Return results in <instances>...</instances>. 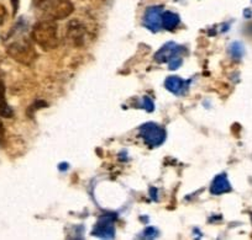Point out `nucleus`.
Masks as SVG:
<instances>
[{"label":"nucleus","mask_w":252,"mask_h":240,"mask_svg":"<svg viewBox=\"0 0 252 240\" xmlns=\"http://www.w3.org/2000/svg\"><path fill=\"white\" fill-rule=\"evenodd\" d=\"M182 48L179 46H177L176 43L169 42L167 45H164L158 52L156 53V60L158 63H166L171 62L174 58L181 57Z\"/></svg>","instance_id":"nucleus-6"},{"label":"nucleus","mask_w":252,"mask_h":240,"mask_svg":"<svg viewBox=\"0 0 252 240\" xmlns=\"http://www.w3.org/2000/svg\"><path fill=\"white\" fill-rule=\"evenodd\" d=\"M74 6L71 0H51L45 6V14L50 20H63L72 15Z\"/></svg>","instance_id":"nucleus-3"},{"label":"nucleus","mask_w":252,"mask_h":240,"mask_svg":"<svg viewBox=\"0 0 252 240\" xmlns=\"http://www.w3.org/2000/svg\"><path fill=\"white\" fill-rule=\"evenodd\" d=\"M84 31H86V28H84V26L82 25L79 21L74 20V21H71V23H69L68 36L71 40L74 41V43H76L77 46L81 45L82 40H83Z\"/></svg>","instance_id":"nucleus-9"},{"label":"nucleus","mask_w":252,"mask_h":240,"mask_svg":"<svg viewBox=\"0 0 252 240\" xmlns=\"http://www.w3.org/2000/svg\"><path fill=\"white\" fill-rule=\"evenodd\" d=\"M144 107L146 108L147 111H154V103H152L151 99L147 98V96L144 98Z\"/></svg>","instance_id":"nucleus-14"},{"label":"nucleus","mask_w":252,"mask_h":240,"mask_svg":"<svg viewBox=\"0 0 252 240\" xmlns=\"http://www.w3.org/2000/svg\"><path fill=\"white\" fill-rule=\"evenodd\" d=\"M6 18V9L3 4H0V25H3Z\"/></svg>","instance_id":"nucleus-15"},{"label":"nucleus","mask_w":252,"mask_h":240,"mask_svg":"<svg viewBox=\"0 0 252 240\" xmlns=\"http://www.w3.org/2000/svg\"><path fill=\"white\" fill-rule=\"evenodd\" d=\"M4 139V126H3V122L0 121V142Z\"/></svg>","instance_id":"nucleus-18"},{"label":"nucleus","mask_w":252,"mask_h":240,"mask_svg":"<svg viewBox=\"0 0 252 240\" xmlns=\"http://www.w3.org/2000/svg\"><path fill=\"white\" fill-rule=\"evenodd\" d=\"M162 15H163V11L161 6H151L145 13L144 24L149 30L157 32L162 27Z\"/></svg>","instance_id":"nucleus-5"},{"label":"nucleus","mask_w":252,"mask_h":240,"mask_svg":"<svg viewBox=\"0 0 252 240\" xmlns=\"http://www.w3.org/2000/svg\"><path fill=\"white\" fill-rule=\"evenodd\" d=\"M140 135L150 147H158L166 140V131L156 123H145L140 127Z\"/></svg>","instance_id":"nucleus-4"},{"label":"nucleus","mask_w":252,"mask_h":240,"mask_svg":"<svg viewBox=\"0 0 252 240\" xmlns=\"http://www.w3.org/2000/svg\"><path fill=\"white\" fill-rule=\"evenodd\" d=\"M6 52L14 60L25 65L32 64L35 62L36 57H37L35 48L26 40H19L10 43L6 47Z\"/></svg>","instance_id":"nucleus-2"},{"label":"nucleus","mask_w":252,"mask_h":240,"mask_svg":"<svg viewBox=\"0 0 252 240\" xmlns=\"http://www.w3.org/2000/svg\"><path fill=\"white\" fill-rule=\"evenodd\" d=\"M32 40L45 51H52L58 45V28L57 24L50 19L36 24L31 32Z\"/></svg>","instance_id":"nucleus-1"},{"label":"nucleus","mask_w":252,"mask_h":240,"mask_svg":"<svg viewBox=\"0 0 252 240\" xmlns=\"http://www.w3.org/2000/svg\"><path fill=\"white\" fill-rule=\"evenodd\" d=\"M182 64V58L178 57V58H174V59H172L171 62H169V69H177V68H179V65Z\"/></svg>","instance_id":"nucleus-13"},{"label":"nucleus","mask_w":252,"mask_h":240,"mask_svg":"<svg viewBox=\"0 0 252 240\" xmlns=\"http://www.w3.org/2000/svg\"><path fill=\"white\" fill-rule=\"evenodd\" d=\"M14 111L13 108L9 106L8 101L5 99V85L4 83L0 80V116L5 118L13 117Z\"/></svg>","instance_id":"nucleus-11"},{"label":"nucleus","mask_w":252,"mask_h":240,"mask_svg":"<svg viewBox=\"0 0 252 240\" xmlns=\"http://www.w3.org/2000/svg\"><path fill=\"white\" fill-rule=\"evenodd\" d=\"M114 233H115L114 218L109 217V215L108 217H101L93 230V234L100 238H113Z\"/></svg>","instance_id":"nucleus-7"},{"label":"nucleus","mask_w":252,"mask_h":240,"mask_svg":"<svg viewBox=\"0 0 252 240\" xmlns=\"http://www.w3.org/2000/svg\"><path fill=\"white\" fill-rule=\"evenodd\" d=\"M179 24V16L177 14L171 13V11H166L162 15V26L166 30H173L178 26Z\"/></svg>","instance_id":"nucleus-12"},{"label":"nucleus","mask_w":252,"mask_h":240,"mask_svg":"<svg viewBox=\"0 0 252 240\" xmlns=\"http://www.w3.org/2000/svg\"><path fill=\"white\" fill-rule=\"evenodd\" d=\"M145 235H146L147 238H154L157 235V230L155 229V228H147V229L145 230Z\"/></svg>","instance_id":"nucleus-17"},{"label":"nucleus","mask_w":252,"mask_h":240,"mask_svg":"<svg viewBox=\"0 0 252 240\" xmlns=\"http://www.w3.org/2000/svg\"><path fill=\"white\" fill-rule=\"evenodd\" d=\"M11 4L14 5V14L16 13V10H18V4H19V0H11Z\"/></svg>","instance_id":"nucleus-19"},{"label":"nucleus","mask_w":252,"mask_h":240,"mask_svg":"<svg viewBox=\"0 0 252 240\" xmlns=\"http://www.w3.org/2000/svg\"><path fill=\"white\" fill-rule=\"evenodd\" d=\"M164 85H166L167 90L179 95V94L184 93V89H186V81H184L183 79H181L179 77H168L166 79Z\"/></svg>","instance_id":"nucleus-10"},{"label":"nucleus","mask_w":252,"mask_h":240,"mask_svg":"<svg viewBox=\"0 0 252 240\" xmlns=\"http://www.w3.org/2000/svg\"><path fill=\"white\" fill-rule=\"evenodd\" d=\"M231 190L230 187V183L227 180V178L225 175H219L214 179L212 184V187H210V192L213 195H221L224 192H229Z\"/></svg>","instance_id":"nucleus-8"},{"label":"nucleus","mask_w":252,"mask_h":240,"mask_svg":"<svg viewBox=\"0 0 252 240\" xmlns=\"http://www.w3.org/2000/svg\"><path fill=\"white\" fill-rule=\"evenodd\" d=\"M50 1H51V0H33L35 5L38 6V8H42V9H45V6L47 5Z\"/></svg>","instance_id":"nucleus-16"}]
</instances>
